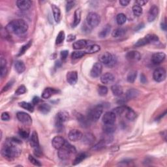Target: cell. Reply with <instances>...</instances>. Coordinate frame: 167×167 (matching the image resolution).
<instances>
[{
    "instance_id": "1",
    "label": "cell",
    "mask_w": 167,
    "mask_h": 167,
    "mask_svg": "<svg viewBox=\"0 0 167 167\" xmlns=\"http://www.w3.org/2000/svg\"><path fill=\"white\" fill-rule=\"evenodd\" d=\"M21 141L16 138H9L1 148V155L6 159L12 161L20 156L22 150L20 147Z\"/></svg>"
},
{
    "instance_id": "2",
    "label": "cell",
    "mask_w": 167,
    "mask_h": 167,
    "mask_svg": "<svg viewBox=\"0 0 167 167\" xmlns=\"http://www.w3.org/2000/svg\"><path fill=\"white\" fill-rule=\"evenodd\" d=\"M7 32L15 35H22L28 29V25L25 20L16 19L12 20L5 28Z\"/></svg>"
},
{
    "instance_id": "3",
    "label": "cell",
    "mask_w": 167,
    "mask_h": 167,
    "mask_svg": "<svg viewBox=\"0 0 167 167\" xmlns=\"http://www.w3.org/2000/svg\"><path fill=\"white\" fill-rule=\"evenodd\" d=\"M58 157L61 160H67L71 157V155L72 153H75L76 151V148L70 144L69 142H65L64 145L62 148H61L58 150Z\"/></svg>"
},
{
    "instance_id": "4",
    "label": "cell",
    "mask_w": 167,
    "mask_h": 167,
    "mask_svg": "<svg viewBox=\"0 0 167 167\" xmlns=\"http://www.w3.org/2000/svg\"><path fill=\"white\" fill-rule=\"evenodd\" d=\"M158 41H159V37L156 35L148 34L145 35L144 38L139 39L135 43V46L136 47H140L148 44L154 43V42H157Z\"/></svg>"
},
{
    "instance_id": "5",
    "label": "cell",
    "mask_w": 167,
    "mask_h": 167,
    "mask_svg": "<svg viewBox=\"0 0 167 167\" xmlns=\"http://www.w3.org/2000/svg\"><path fill=\"white\" fill-rule=\"evenodd\" d=\"M30 145L34 150V153L36 156L40 157L42 155V151L40 147H39V141L38 134L36 131H33L30 138Z\"/></svg>"
},
{
    "instance_id": "6",
    "label": "cell",
    "mask_w": 167,
    "mask_h": 167,
    "mask_svg": "<svg viewBox=\"0 0 167 167\" xmlns=\"http://www.w3.org/2000/svg\"><path fill=\"white\" fill-rule=\"evenodd\" d=\"M103 111V107L101 105H97L94 107L92 109H90L88 114H87V118L90 121H97L100 117Z\"/></svg>"
},
{
    "instance_id": "7",
    "label": "cell",
    "mask_w": 167,
    "mask_h": 167,
    "mask_svg": "<svg viewBox=\"0 0 167 167\" xmlns=\"http://www.w3.org/2000/svg\"><path fill=\"white\" fill-rule=\"evenodd\" d=\"M117 62V59L113 54L110 52H105L100 57V62L108 67L114 66Z\"/></svg>"
},
{
    "instance_id": "8",
    "label": "cell",
    "mask_w": 167,
    "mask_h": 167,
    "mask_svg": "<svg viewBox=\"0 0 167 167\" xmlns=\"http://www.w3.org/2000/svg\"><path fill=\"white\" fill-rule=\"evenodd\" d=\"M100 22H101V18H100L99 15L97 13L91 12L87 14L86 18V23L90 28H96L100 24Z\"/></svg>"
},
{
    "instance_id": "9",
    "label": "cell",
    "mask_w": 167,
    "mask_h": 167,
    "mask_svg": "<svg viewBox=\"0 0 167 167\" xmlns=\"http://www.w3.org/2000/svg\"><path fill=\"white\" fill-rule=\"evenodd\" d=\"M69 119V114L66 111H60L56 114L55 123L57 129L62 128L63 123Z\"/></svg>"
},
{
    "instance_id": "10",
    "label": "cell",
    "mask_w": 167,
    "mask_h": 167,
    "mask_svg": "<svg viewBox=\"0 0 167 167\" xmlns=\"http://www.w3.org/2000/svg\"><path fill=\"white\" fill-rule=\"evenodd\" d=\"M166 77V72L165 69L162 67L157 68L155 69L153 73V78L155 81L157 82H161L165 80Z\"/></svg>"
},
{
    "instance_id": "11",
    "label": "cell",
    "mask_w": 167,
    "mask_h": 167,
    "mask_svg": "<svg viewBox=\"0 0 167 167\" xmlns=\"http://www.w3.org/2000/svg\"><path fill=\"white\" fill-rule=\"evenodd\" d=\"M17 119L19 120L21 123L26 125H31L32 123V119L31 116L28 114L24 112H19L16 114Z\"/></svg>"
},
{
    "instance_id": "12",
    "label": "cell",
    "mask_w": 167,
    "mask_h": 167,
    "mask_svg": "<svg viewBox=\"0 0 167 167\" xmlns=\"http://www.w3.org/2000/svg\"><path fill=\"white\" fill-rule=\"evenodd\" d=\"M102 65L101 62H96L93 65V67L90 71V75L93 78H97L102 73Z\"/></svg>"
},
{
    "instance_id": "13",
    "label": "cell",
    "mask_w": 167,
    "mask_h": 167,
    "mask_svg": "<svg viewBox=\"0 0 167 167\" xmlns=\"http://www.w3.org/2000/svg\"><path fill=\"white\" fill-rule=\"evenodd\" d=\"M116 120V115L113 112H107L102 117V121L105 124H114Z\"/></svg>"
},
{
    "instance_id": "14",
    "label": "cell",
    "mask_w": 167,
    "mask_h": 167,
    "mask_svg": "<svg viewBox=\"0 0 167 167\" xmlns=\"http://www.w3.org/2000/svg\"><path fill=\"white\" fill-rule=\"evenodd\" d=\"M82 133L78 129H72L69 131L68 134V138L69 140L72 142H77L81 140L82 137Z\"/></svg>"
},
{
    "instance_id": "15",
    "label": "cell",
    "mask_w": 167,
    "mask_h": 167,
    "mask_svg": "<svg viewBox=\"0 0 167 167\" xmlns=\"http://www.w3.org/2000/svg\"><path fill=\"white\" fill-rule=\"evenodd\" d=\"M65 142V140L62 136H56L52 140V145L56 150H59L64 145Z\"/></svg>"
},
{
    "instance_id": "16",
    "label": "cell",
    "mask_w": 167,
    "mask_h": 167,
    "mask_svg": "<svg viewBox=\"0 0 167 167\" xmlns=\"http://www.w3.org/2000/svg\"><path fill=\"white\" fill-rule=\"evenodd\" d=\"M159 14V8L157 5H153L151 7L150 11L148 13V22H151L156 19L157 15Z\"/></svg>"
},
{
    "instance_id": "17",
    "label": "cell",
    "mask_w": 167,
    "mask_h": 167,
    "mask_svg": "<svg viewBox=\"0 0 167 167\" xmlns=\"http://www.w3.org/2000/svg\"><path fill=\"white\" fill-rule=\"evenodd\" d=\"M165 57L166 55L165 53L159 52L154 53L153 54L152 56H151V62L155 65L159 64V63H162L165 60Z\"/></svg>"
},
{
    "instance_id": "18",
    "label": "cell",
    "mask_w": 167,
    "mask_h": 167,
    "mask_svg": "<svg viewBox=\"0 0 167 167\" xmlns=\"http://www.w3.org/2000/svg\"><path fill=\"white\" fill-rule=\"evenodd\" d=\"M67 81L70 85H75L78 81V73L77 71H69L66 76Z\"/></svg>"
},
{
    "instance_id": "19",
    "label": "cell",
    "mask_w": 167,
    "mask_h": 167,
    "mask_svg": "<svg viewBox=\"0 0 167 167\" xmlns=\"http://www.w3.org/2000/svg\"><path fill=\"white\" fill-rule=\"evenodd\" d=\"M32 3L29 0H19L16 1V5L18 8L20 10L26 11L32 7Z\"/></svg>"
},
{
    "instance_id": "20",
    "label": "cell",
    "mask_w": 167,
    "mask_h": 167,
    "mask_svg": "<svg viewBox=\"0 0 167 167\" xmlns=\"http://www.w3.org/2000/svg\"><path fill=\"white\" fill-rule=\"evenodd\" d=\"M101 81L102 84H111L115 81V77L110 72H106L101 76Z\"/></svg>"
},
{
    "instance_id": "21",
    "label": "cell",
    "mask_w": 167,
    "mask_h": 167,
    "mask_svg": "<svg viewBox=\"0 0 167 167\" xmlns=\"http://www.w3.org/2000/svg\"><path fill=\"white\" fill-rule=\"evenodd\" d=\"M126 57L127 59L131 62H138L141 59V55L138 52L132 50L127 53Z\"/></svg>"
},
{
    "instance_id": "22",
    "label": "cell",
    "mask_w": 167,
    "mask_h": 167,
    "mask_svg": "<svg viewBox=\"0 0 167 167\" xmlns=\"http://www.w3.org/2000/svg\"><path fill=\"white\" fill-rule=\"evenodd\" d=\"M81 140L82 141L83 144L86 145H91L95 141V138L92 133H87L82 135V137Z\"/></svg>"
},
{
    "instance_id": "23",
    "label": "cell",
    "mask_w": 167,
    "mask_h": 167,
    "mask_svg": "<svg viewBox=\"0 0 167 167\" xmlns=\"http://www.w3.org/2000/svg\"><path fill=\"white\" fill-rule=\"evenodd\" d=\"M51 8H52V10L54 20H55L56 23H59L61 20V17H62L60 9L57 7V6H56L54 4L51 5Z\"/></svg>"
},
{
    "instance_id": "24",
    "label": "cell",
    "mask_w": 167,
    "mask_h": 167,
    "mask_svg": "<svg viewBox=\"0 0 167 167\" xmlns=\"http://www.w3.org/2000/svg\"><path fill=\"white\" fill-rule=\"evenodd\" d=\"M58 92V90L52 88V87H47L42 93V97L44 99H49L50 97Z\"/></svg>"
},
{
    "instance_id": "25",
    "label": "cell",
    "mask_w": 167,
    "mask_h": 167,
    "mask_svg": "<svg viewBox=\"0 0 167 167\" xmlns=\"http://www.w3.org/2000/svg\"><path fill=\"white\" fill-rule=\"evenodd\" d=\"M87 40H85V39H80V40L75 41L73 44H72V48L75 50H80L82 49L87 47Z\"/></svg>"
},
{
    "instance_id": "26",
    "label": "cell",
    "mask_w": 167,
    "mask_h": 167,
    "mask_svg": "<svg viewBox=\"0 0 167 167\" xmlns=\"http://www.w3.org/2000/svg\"><path fill=\"white\" fill-rule=\"evenodd\" d=\"M139 92L136 89L132 88L129 90L125 93V97L126 98V99L128 101V100H132V99H136L137 97L139 95Z\"/></svg>"
},
{
    "instance_id": "27",
    "label": "cell",
    "mask_w": 167,
    "mask_h": 167,
    "mask_svg": "<svg viewBox=\"0 0 167 167\" xmlns=\"http://www.w3.org/2000/svg\"><path fill=\"white\" fill-rule=\"evenodd\" d=\"M111 90L114 95L117 97H120L121 95H122L123 93V87H121L120 85L118 84H114L113 86H112Z\"/></svg>"
},
{
    "instance_id": "28",
    "label": "cell",
    "mask_w": 167,
    "mask_h": 167,
    "mask_svg": "<svg viewBox=\"0 0 167 167\" xmlns=\"http://www.w3.org/2000/svg\"><path fill=\"white\" fill-rule=\"evenodd\" d=\"M14 68L18 73L21 74V73H22L24 71H25L26 66L22 61L18 60L14 63Z\"/></svg>"
},
{
    "instance_id": "29",
    "label": "cell",
    "mask_w": 167,
    "mask_h": 167,
    "mask_svg": "<svg viewBox=\"0 0 167 167\" xmlns=\"http://www.w3.org/2000/svg\"><path fill=\"white\" fill-rule=\"evenodd\" d=\"M81 20V10L80 9H77L75 11L74 14V21L72 23V28L77 27L80 22Z\"/></svg>"
},
{
    "instance_id": "30",
    "label": "cell",
    "mask_w": 167,
    "mask_h": 167,
    "mask_svg": "<svg viewBox=\"0 0 167 167\" xmlns=\"http://www.w3.org/2000/svg\"><path fill=\"white\" fill-rule=\"evenodd\" d=\"M125 116L127 119L130 121H134L136 118V114L131 108L127 107L125 110Z\"/></svg>"
},
{
    "instance_id": "31",
    "label": "cell",
    "mask_w": 167,
    "mask_h": 167,
    "mask_svg": "<svg viewBox=\"0 0 167 167\" xmlns=\"http://www.w3.org/2000/svg\"><path fill=\"white\" fill-rule=\"evenodd\" d=\"M126 33V30L122 28H117L116 29H114L113 32L112 33V37H123V36Z\"/></svg>"
},
{
    "instance_id": "32",
    "label": "cell",
    "mask_w": 167,
    "mask_h": 167,
    "mask_svg": "<svg viewBox=\"0 0 167 167\" xmlns=\"http://www.w3.org/2000/svg\"><path fill=\"white\" fill-rule=\"evenodd\" d=\"M100 50H101V48H100V46H99V45L92 44L87 47L85 52H86V54H93L97 52Z\"/></svg>"
},
{
    "instance_id": "33",
    "label": "cell",
    "mask_w": 167,
    "mask_h": 167,
    "mask_svg": "<svg viewBox=\"0 0 167 167\" xmlns=\"http://www.w3.org/2000/svg\"><path fill=\"white\" fill-rule=\"evenodd\" d=\"M111 31V27L110 25H107L102 28L101 32L99 33V37L100 38H105L109 35Z\"/></svg>"
},
{
    "instance_id": "34",
    "label": "cell",
    "mask_w": 167,
    "mask_h": 167,
    "mask_svg": "<svg viewBox=\"0 0 167 167\" xmlns=\"http://www.w3.org/2000/svg\"><path fill=\"white\" fill-rule=\"evenodd\" d=\"M19 106L20 107H22L24 109H26V110H28L30 112H33L34 111V105L32 104V103L23 101L19 102Z\"/></svg>"
},
{
    "instance_id": "35",
    "label": "cell",
    "mask_w": 167,
    "mask_h": 167,
    "mask_svg": "<svg viewBox=\"0 0 167 167\" xmlns=\"http://www.w3.org/2000/svg\"><path fill=\"white\" fill-rule=\"evenodd\" d=\"M50 106L49 105L47 104V103H43V104L40 105L38 107L39 111L41 112L42 114H47L48 113H49V112L50 111Z\"/></svg>"
},
{
    "instance_id": "36",
    "label": "cell",
    "mask_w": 167,
    "mask_h": 167,
    "mask_svg": "<svg viewBox=\"0 0 167 167\" xmlns=\"http://www.w3.org/2000/svg\"><path fill=\"white\" fill-rule=\"evenodd\" d=\"M116 130V127L114 125V124H105V125L103 127V130L107 135L112 134Z\"/></svg>"
},
{
    "instance_id": "37",
    "label": "cell",
    "mask_w": 167,
    "mask_h": 167,
    "mask_svg": "<svg viewBox=\"0 0 167 167\" xmlns=\"http://www.w3.org/2000/svg\"><path fill=\"white\" fill-rule=\"evenodd\" d=\"M32 40L27 42L26 44H24L23 46L20 48V49L19 52V54H18V56H22L23 54H25L26 52L29 49L30 47L32 46Z\"/></svg>"
},
{
    "instance_id": "38",
    "label": "cell",
    "mask_w": 167,
    "mask_h": 167,
    "mask_svg": "<svg viewBox=\"0 0 167 167\" xmlns=\"http://www.w3.org/2000/svg\"><path fill=\"white\" fill-rule=\"evenodd\" d=\"M87 157L86 154L85 153H81L80 154H78V156L76 157L75 160L72 162V165H77L78 164L80 163L83 160L86 159V157Z\"/></svg>"
},
{
    "instance_id": "39",
    "label": "cell",
    "mask_w": 167,
    "mask_h": 167,
    "mask_svg": "<svg viewBox=\"0 0 167 167\" xmlns=\"http://www.w3.org/2000/svg\"><path fill=\"white\" fill-rule=\"evenodd\" d=\"M136 77H137V72L136 71H131L127 75V80L130 83H133L135 81Z\"/></svg>"
},
{
    "instance_id": "40",
    "label": "cell",
    "mask_w": 167,
    "mask_h": 167,
    "mask_svg": "<svg viewBox=\"0 0 167 167\" xmlns=\"http://www.w3.org/2000/svg\"><path fill=\"white\" fill-rule=\"evenodd\" d=\"M127 21V17L123 13H120L116 16V22L118 25H123Z\"/></svg>"
},
{
    "instance_id": "41",
    "label": "cell",
    "mask_w": 167,
    "mask_h": 167,
    "mask_svg": "<svg viewBox=\"0 0 167 167\" xmlns=\"http://www.w3.org/2000/svg\"><path fill=\"white\" fill-rule=\"evenodd\" d=\"M127 107L125 106H120V107H118L116 108H114L113 110H112V112H114V113L116 115H118V116H120L122 114H123L124 112H125L126 109H127Z\"/></svg>"
},
{
    "instance_id": "42",
    "label": "cell",
    "mask_w": 167,
    "mask_h": 167,
    "mask_svg": "<svg viewBox=\"0 0 167 167\" xmlns=\"http://www.w3.org/2000/svg\"><path fill=\"white\" fill-rule=\"evenodd\" d=\"M133 12L136 16H140L142 14V8L137 4H135L133 7Z\"/></svg>"
},
{
    "instance_id": "43",
    "label": "cell",
    "mask_w": 167,
    "mask_h": 167,
    "mask_svg": "<svg viewBox=\"0 0 167 167\" xmlns=\"http://www.w3.org/2000/svg\"><path fill=\"white\" fill-rule=\"evenodd\" d=\"M65 37V32L63 31H60L58 33V35H57V37L56 39V44H62L63 41H64Z\"/></svg>"
},
{
    "instance_id": "44",
    "label": "cell",
    "mask_w": 167,
    "mask_h": 167,
    "mask_svg": "<svg viewBox=\"0 0 167 167\" xmlns=\"http://www.w3.org/2000/svg\"><path fill=\"white\" fill-rule=\"evenodd\" d=\"M77 119H78V121L80 123L81 125H82L83 127H85L86 125H88V123H88L90 121V120H88V118H86L84 116H83L82 114H78Z\"/></svg>"
},
{
    "instance_id": "45",
    "label": "cell",
    "mask_w": 167,
    "mask_h": 167,
    "mask_svg": "<svg viewBox=\"0 0 167 167\" xmlns=\"http://www.w3.org/2000/svg\"><path fill=\"white\" fill-rule=\"evenodd\" d=\"M97 92L100 96L104 97L105 95H107V94L108 93V88L107 87H106L105 86H99L98 87Z\"/></svg>"
},
{
    "instance_id": "46",
    "label": "cell",
    "mask_w": 167,
    "mask_h": 167,
    "mask_svg": "<svg viewBox=\"0 0 167 167\" xmlns=\"http://www.w3.org/2000/svg\"><path fill=\"white\" fill-rule=\"evenodd\" d=\"M85 54H86V52H85L75 51L72 53L71 57H72V58H73V59H78V58H80V57H83Z\"/></svg>"
},
{
    "instance_id": "47",
    "label": "cell",
    "mask_w": 167,
    "mask_h": 167,
    "mask_svg": "<svg viewBox=\"0 0 167 167\" xmlns=\"http://www.w3.org/2000/svg\"><path fill=\"white\" fill-rule=\"evenodd\" d=\"M19 134L23 138H27L29 136V130L27 129H21L19 130Z\"/></svg>"
},
{
    "instance_id": "48",
    "label": "cell",
    "mask_w": 167,
    "mask_h": 167,
    "mask_svg": "<svg viewBox=\"0 0 167 167\" xmlns=\"http://www.w3.org/2000/svg\"><path fill=\"white\" fill-rule=\"evenodd\" d=\"M26 92V87L24 85H21L20 86L18 87L16 92H15V95H20Z\"/></svg>"
},
{
    "instance_id": "49",
    "label": "cell",
    "mask_w": 167,
    "mask_h": 167,
    "mask_svg": "<svg viewBox=\"0 0 167 167\" xmlns=\"http://www.w3.org/2000/svg\"><path fill=\"white\" fill-rule=\"evenodd\" d=\"M29 161L31 162L33 165H34L35 166H41L42 165L41 164V163L39 161L35 159L34 157H33L31 155H29Z\"/></svg>"
},
{
    "instance_id": "50",
    "label": "cell",
    "mask_w": 167,
    "mask_h": 167,
    "mask_svg": "<svg viewBox=\"0 0 167 167\" xmlns=\"http://www.w3.org/2000/svg\"><path fill=\"white\" fill-rule=\"evenodd\" d=\"M105 140H101L99 142H98L97 144H96L95 145H94L92 149L94 150H100L101 149H102L105 146Z\"/></svg>"
},
{
    "instance_id": "51",
    "label": "cell",
    "mask_w": 167,
    "mask_h": 167,
    "mask_svg": "<svg viewBox=\"0 0 167 167\" xmlns=\"http://www.w3.org/2000/svg\"><path fill=\"white\" fill-rule=\"evenodd\" d=\"M14 82V80H11V81L9 82L4 86V88H3L1 92H6V91H7V90H9L11 87L13 86Z\"/></svg>"
},
{
    "instance_id": "52",
    "label": "cell",
    "mask_w": 167,
    "mask_h": 167,
    "mask_svg": "<svg viewBox=\"0 0 167 167\" xmlns=\"http://www.w3.org/2000/svg\"><path fill=\"white\" fill-rule=\"evenodd\" d=\"M1 119L3 121H9L10 120V116L8 112H3L1 116Z\"/></svg>"
},
{
    "instance_id": "53",
    "label": "cell",
    "mask_w": 167,
    "mask_h": 167,
    "mask_svg": "<svg viewBox=\"0 0 167 167\" xmlns=\"http://www.w3.org/2000/svg\"><path fill=\"white\" fill-rule=\"evenodd\" d=\"M0 68H1V77L4 78L5 76L7 75V69L6 66H0Z\"/></svg>"
},
{
    "instance_id": "54",
    "label": "cell",
    "mask_w": 167,
    "mask_h": 167,
    "mask_svg": "<svg viewBox=\"0 0 167 167\" xmlns=\"http://www.w3.org/2000/svg\"><path fill=\"white\" fill-rule=\"evenodd\" d=\"M74 4H75V2L72 1H69L67 2V4H66V11L67 12L70 11V10H71L72 7H73Z\"/></svg>"
},
{
    "instance_id": "55",
    "label": "cell",
    "mask_w": 167,
    "mask_h": 167,
    "mask_svg": "<svg viewBox=\"0 0 167 167\" xmlns=\"http://www.w3.org/2000/svg\"><path fill=\"white\" fill-rule=\"evenodd\" d=\"M68 55H69V51L68 50H63V51L61 52L60 56H61V58H62V60L66 59V58L67 57Z\"/></svg>"
},
{
    "instance_id": "56",
    "label": "cell",
    "mask_w": 167,
    "mask_h": 167,
    "mask_svg": "<svg viewBox=\"0 0 167 167\" xmlns=\"http://www.w3.org/2000/svg\"><path fill=\"white\" fill-rule=\"evenodd\" d=\"M147 3H148L147 1H143V0H139V1H136L135 2V4H137L139 6H140V7H142V6H143V5L146 4Z\"/></svg>"
},
{
    "instance_id": "57",
    "label": "cell",
    "mask_w": 167,
    "mask_h": 167,
    "mask_svg": "<svg viewBox=\"0 0 167 167\" xmlns=\"http://www.w3.org/2000/svg\"><path fill=\"white\" fill-rule=\"evenodd\" d=\"M39 101H40V99H39V98L38 97L35 96V97H34L33 98L32 104L33 105H36L38 104V103L39 102Z\"/></svg>"
},
{
    "instance_id": "58",
    "label": "cell",
    "mask_w": 167,
    "mask_h": 167,
    "mask_svg": "<svg viewBox=\"0 0 167 167\" xmlns=\"http://www.w3.org/2000/svg\"><path fill=\"white\" fill-rule=\"evenodd\" d=\"M75 39H76V36L75 35L71 34V35H68L67 39V42H72V41H75Z\"/></svg>"
},
{
    "instance_id": "59",
    "label": "cell",
    "mask_w": 167,
    "mask_h": 167,
    "mask_svg": "<svg viewBox=\"0 0 167 167\" xmlns=\"http://www.w3.org/2000/svg\"><path fill=\"white\" fill-rule=\"evenodd\" d=\"M140 81L142 84H145L147 82V78L144 74L140 75Z\"/></svg>"
},
{
    "instance_id": "60",
    "label": "cell",
    "mask_w": 167,
    "mask_h": 167,
    "mask_svg": "<svg viewBox=\"0 0 167 167\" xmlns=\"http://www.w3.org/2000/svg\"><path fill=\"white\" fill-rule=\"evenodd\" d=\"M130 1H127V0H120V4H121V5L123 6V7L128 5Z\"/></svg>"
},
{
    "instance_id": "61",
    "label": "cell",
    "mask_w": 167,
    "mask_h": 167,
    "mask_svg": "<svg viewBox=\"0 0 167 167\" xmlns=\"http://www.w3.org/2000/svg\"><path fill=\"white\" fill-rule=\"evenodd\" d=\"M161 28L163 29L164 30H166V26L165 23H162L161 24Z\"/></svg>"
}]
</instances>
